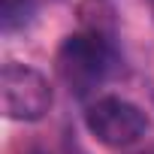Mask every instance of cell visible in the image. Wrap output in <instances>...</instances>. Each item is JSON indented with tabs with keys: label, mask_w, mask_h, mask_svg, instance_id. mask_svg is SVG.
I'll use <instances>...</instances> for the list:
<instances>
[{
	"label": "cell",
	"mask_w": 154,
	"mask_h": 154,
	"mask_svg": "<svg viewBox=\"0 0 154 154\" xmlns=\"http://www.w3.org/2000/svg\"><path fill=\"white\" fill-rule=\"evenodd\" d=\"M109 66H112V51L103 33L97 30L66 36L57 51V72L75 94L97 88L103 82V75L109 72Z\"/></svg>",
	"instance_id": "6da1fadb"
},
{
	"label": "cell",
	"mask_w": 154,
	"mask_h": 154,
	"mask_svg": "<svg viewBox=\"0 0 154 154\" xmlns=\"http://www.w3.org/2000/svg\"><path fill=\"white\" fill-rule=\"evenodd\" d=\"M0 100H3L6 118L39 121L51 109V88L42 72L24 63H6L3 72H0Z\"/></svg>",
	"instance_id": "7a4b0ae2"
},
{
	"label": "cell",
	"mask_w": 154,
	"mask_h": 154,
	"mask_svg": "<svg viewBox=\"0 0 154 154\" xmlns=\"http://www.w3.org/2000/svg\"><path fill=\"white\" fill-rule=\"evenodd\" d=\"M85 121H88L91 136L100 145H106V148H127V145L139 142L145 136V130H148L145 112L139 106L121 100V97H103V100H97L88 109Z\"/></svg>",
	"instance_id": "3957f363"
}]
</instances>
